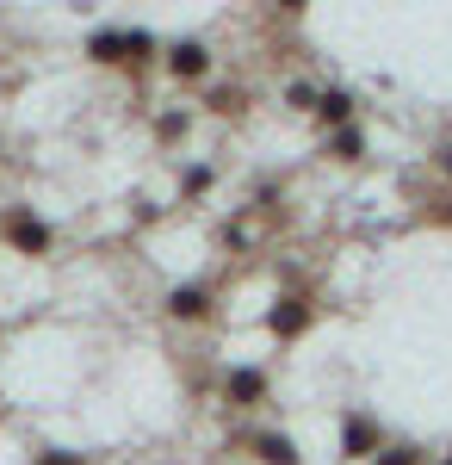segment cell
Instances as JSON below:
<instances>
[{
	"label": "cell",
	"mask_w": 452,
	"mask_h": 465,
	"mask_svg": "<svg viewBox=\"0 0 452 465\" xmlns=\"http://www.w3.org/2000/svg\"><path fill=\"white\" fill-rule=\"evenodd\" d=\"M149 50H155L149 32H93L87 37V56H93V63H137Z\"/></svg>",
	"instance_id": "1"
},
{
	"label": "cell",
	"mask_w": 452,
	"mask_h": 465,
	"mask_svg": "<svg viewBox=\"0 0 452 465\" xmlns=\"http://www.w3.org/2000/svg\"><path fill=\"white\" fill-rule=\"evenodd\" d=\"M6 242H13L19 254H44L50 249V223H37L32 212H13L6 217Z\"/></svg>",
	"instance_id": "2"
},
{
	"label": "cell",
	"mask_w": 452,
	"mask_h": 465,
	"mask_svg": "<svg viewBox=\"0 0 452 465\" xmlns=\"http://www.w3.org/2000/svg\"><path fill=\"white\" fill-rule=\"evenodd\" d=\"M223 397H230V403H260V397H267V372L236 366V372H230V385H223Z\"/></svg>",
	"instance_id": "3"
},
{
	"label": "cell",
	"mask_w": 452,
	"mask_h": 465,
	"mask_svg": "<svg viewBox=\"0 0 452 465\" xmlns=\"http://www.w3.org/2000/svg\"><path fill=\"white\" fill-rule=\"evenodd\" d=\"M341 447H348L353 460H366V453H378V429H372L366 416H348V429H341Z\"/></svg>",
	"instance_id": "4"
},
{
	"label": "cell",
	"mask_w": 452,
	"mask_h": 465,
	"mask_svg": "<svg viewBox=\"0 0 452 465\" xmlns=\"http://www.w3.org/2000/svg\"><path fill=\"white\" fill-rule=\"evenodd\" d=\"M168 311H174V317H211V292L205 286H174V298H168Z\"/></svg>",
	"instance_id": "5"
},
{
	"label": "cell",
	"mask_w": 452,
	"mask_h": 465,
	"mask_svg": "<svg viewBox=\"0 0 452 465\" xmlns=\"http://www.w3.org/2000/svg\"><path fill=\"white\" fill-rule=\"evenodd\" d=\"M304 322H310V304H304V298H279L273 335H304Z\"/></svg>",
	"instance_id": "6"
},
{
	"label": "cell",
	"mask_w": 452,
	"mask_h": 465,
	"mask_svg": "<svg viewBox=\"0 0 452 465\" xmlns=\"http://www.w3.org/2000/svg\"><path fill=\"white\" fill-rule=\"evenodd\" d=\"M254 453L267 465H298V447H291L285 434H254Z\"/></svg>",
	"instance_id": "7"
},
{
	"label": "cell",
	"mask_w": 452,
	"mask_h": 465,
	"mask_svg": "<svg viewBox=\"0 0 452 465\" xmlns=\"http://www.w3.org/2000/svg\"><path fill=\"white\" fill-rule=\"evenodd\" d=\"M168 69H174V74H205V69H211L205 44H174V56H168Z\"/></svg>",
	"instance_id": "8"
},
{
	"label": "cell",
	"mask_w": 452,
	"mask_h": 465,
	"mask_svg": "<svg viewBox=\"0 0 452 465\" xmlns=\"http://www.w3.org/2000/svg\"><path fill=\"white\" fill-rule=\"evenodd\" d=\"M316 112H322V118H335V124H348V118H353V100H348V94H322V100H316Z\"/></svg>",
	"instance_id": "9"
},
{
	"label": "cell",
	"mask_w": 452,
	"mask_h": 465,
	"mask_svg": "<svg viewBox=\"0 0 452 465\" xmlns=\"http://www.w3.org/2000/svg\"><path fill=\"white\" fill-rule=\"evenodd\" d=\"M335 155H348V162H353V155H359V131H341V137H335Z\"/></svg>",
	"instance_id": "10"
},
{
	"label": "cell",
	"mask_w": 452,
	"mask_h": 465,
	"mask_svg": "<svg viewBox=\"0 0 452 465\" xmlns=\"http://www.w3.org/2000/svg\"><path fill=\"white\" fill-rule=\"evenodd\" d=\"M378 465H421V460L409 453V447H397V453H378Z\"/></svg>",
	"instance_id": "11"
},
{
	"label": "cell",
	"mask_w": 452,
	"mask_h": 465,
	"mask_svg": "<svg viewBox=\"0 0 452 465\" xmlns=\"http://www.w3.org/2000/svg\"><path fill=\"white\" fill-rule=\"evenodd\" d=\"M37 465H87V460H81V453H44Z\"/></svg>",
	"instance_id": "12"
},
{
	"label": "cell",
	"mask_w": 452,
	"mask_h": 465,
	"mask_svg": "<svg viewBox=\"0 0 452 465\" xmlns=\"http://www.w3.org/2000/svg\"><path fill=\"white\" fill-rule=\"evenodd\" d=\"M440 168H447V174H452V143H447V149H440Z\"/></svg>",
	"instance_id": "13"
},
{
	"label": "cell",
	"mask_w": 452,
	"mask_h": 465,
	"mask_svg": "<svg viewBox=\"0 0 452 465\" xmlns=\"http://www.w3.org/2000/svg\"><path fill=\"white\" fill-rule=\"evenodd\" d=\"M447 465H452V460H447Z\"/></svg>",
	"instance_id": "14"
}]
</instances>
